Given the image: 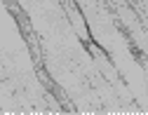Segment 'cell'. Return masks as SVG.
<instances>
[{
  "label": "cell",
  "mask_w": 148,
  "mask_h": 115,
  "mask_svg": "<svg viewBox=\"0 0 148 115\" xmlns=\"http://www.w3.org/2000/svg\"><path fill=\"white\" fill-rule=\"evenodd\" d=\"M68 3H73V0H61V5H68Z\"/></svg>",
  "instance_id": "cell-1"
},
{
  "label": "cell",
  "mask_w": 148,
  "mask_h": 115,
  "mask_svg": "<svg viewBox=\"0 0 148 115\" xmlns=\"http://www.w3.org/2000/svg\"><path fill=\"white\" fill-rule=\"evenodd\" d=\"M3 3H5V5H12V3H14V0H3Z\"/></svg>",
  "instance_id": "cell-2"
}]
</instances>
